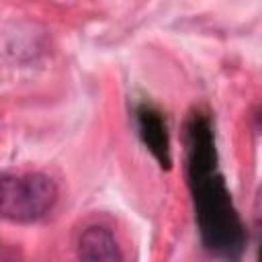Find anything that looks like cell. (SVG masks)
I'll list each match as a JSON object with an SVG mask.
<instances>
[{
    "instance_id": "3",
    "label": "cell",
    "mask_w": 262,
    "mask_h": 262,
    "mask_svg": "<svg viewBox=\"0 0 262 262\" xmlns=\"http://www.w3.org/2000/svg\"><path fill=\"white\" fill-rule=\"evenodd\" d=\"M135 123H137V133L143 141V145L149 149V154L158 160L162 168H170L172 158H170V137H168V125L164 115L143 102L135 111Z\"/></svg>"
},
{
    "instance_id": "1",
    "label": "cell",
    "mask_w": 262,
    "mask_h": 262,
    "mask_svg": "<svg viewBox=\"0 0 262 262\" xmlns=\"http://www.w3.org/2000/svg\"><path fill=\"white\" fill-rule=\"evenodd\" d=\"M186 180L203 248L221 260H237L246 248V225L217 166L215 133L207 113L194 111L184 127Z\"/></svg>"
},
{
    "instance_id": "4",
    "label": "cell",
    "mask_w": 262,
    "mask_h": 262,
    "mask_svg": "<svg viewBox=\"0 0 262 262\" xmlns=\"http://www.w3.org/2000/svg\"><path fill=\"white\" fill-rule=\"evenodd\" d=\"M78 258L88 262H117L123 258L115 233L104 225H90L78 239Z\"/></svg>"
},
{
    "instance_id": "2",
    "label": "cell",
    "mask_w": 262,
    "mask_h": 262,
    "mask_svg": "<svg viewBox=\"0 0 262 262\" xmlns=\"http://www.w3.org/2000/svg\"><path fill=\"white\" fill-rule=\"evenodd\" d=\"M57 201V184L43 172L0 176V217L14 223L43 219Z\"/></svg>"
}]
</instances>
